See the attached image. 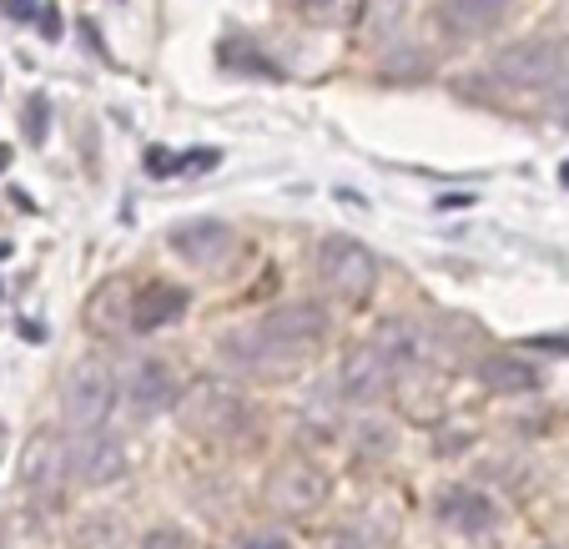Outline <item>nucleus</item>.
<instances>
[{"instance_id": "22", "label": "nucleus", "mask_w": 569, "mask_h": 549, "mask_svg": "<svg viewBox=\"0 0 569 549\" xmlns=\"http://www.w3.org/2000/svg\"><path fill=\"white\" fill-rule=\"evenodd\" d=\"M398 56L403 61H388V76H423V61H419L423 51H398Z\"/></svg>"}, {"instance_id": "15", "label": "nucleus", "mask_w": 569, "mask_h": 549, "mask_svg": "<svg viewBox=\"0 0 569 549\" xmlns=\"http://www.w3.org/2000/svg\"><path fill=\"white\" fill-rule=\"evenodd\" d=\"M479 383L489 393H535L539 368L525 363L519 353H489V358H479Z\"/></svg>"}, {"instance_id": "14", "label": "nucleus", "mask_w": 569, "mask_h": 549, "mask_svg": "<svg viewBox=\"0 0 569 549\" xmlns=\"http://www.w3.org/2000/svg\"><path fill=\"white\" fill-rule=\"evenodd\" d=\"M505 16H509V0H443L439 6V21L449 26L453 36H463V41L499 31Z\"/></svg>"}, {"instance_id": "5", "label": "nucleus", "mask_w": 569, "mask_h": 549, "mask_svg": "<svg viewBox=\"0 0 569 549\" xmlns=\"http://www.w3.org/2000/svg\"><path fill=\"white\" fill-rule=\"evenodd\" d=\"M393 373H398V363L368 338V343L348 348L343 373H338V393H343L348 403H378L388 388H393Z\"/></svg>"}, {"instance_id": "12", "label": "nucleus", "mask_w": 569, "mask_h": 549, "mask_svg": "<svg viewBox=\"0 0 569 549\" xmlns=\"http://www.w3.org/2000/svg\"><path fill=\"white\" fill-rule=\"evenodd\" d=\"M262 333L282 348H308L312 338L328 333V312L318 302H282V308H272L262 318Z\"/></svg>"}, {"instance_id": "6", "label": "nucleus", "mask_w": 569, "mask_h": 549, "mask_svg": "<svg viewBox=\"0 0 569 549\" xmlns=\"http://www.w3.org/2000/svg\"><path fill=\"white\" fill-rule=\"evenodd\" d=\"M172 252L192 268H222L227 258H237V232L217 217H197V222L172 227Z\"/></svg>"}, {"instance_id": "27", "label": "nucleus", "mask_w": 569, "mask_h": 549, "mask_svg": "<svg viewBox=\"0 0 569 549\" xmlns=\"http://www.w3.org/2000/svg\"><path fill=\"white\" fill-rule=\"evenodd\" d=\"M242 549H288L278 535H252V539H242Z\"/></svg>"}, {"instance_id": "17", "label": "nucleus", "mask_w": 569, "mask_h": 549, "mask_svg": "<svg viewBox=\"0 0 569 549\" xmlns=\"http://www.w3.org/2000/svg\"><path fill=\"white\" fill-rule=\"evenodd\" d=\"M312 26H353L368 11V0H302Z\"/></svg>"}, {"instance_id": "21", "label": "nucleus", "mask_w": 569, "mask_h": 549, "mask_svg": "<svg viewBox=\"0 0 569 549\" xmlns=\"http://www.w3.org/2000/svg\"><path fill=\"white\" fill-rule=\"evenodd\" d=\"M368 16H373V21H368V31H378V36H383L388 26L398 21V0H373V11H368Z\"/></svg>"}, {"instance_id": "10", "label": "nucleus", "mask_w": 569, "mask_h": 549, "mask_svg": "<svg viewBox=\"0 0 569 549\" xmlns=\"http://www.w3.org/2000/svg\"><path fill=\"white\" fill-rule=\"evenodd\" d=\"M177 403V373L172 363H161V358H141L127 378V409L131 419H157L161 409H172Z\"/></svg>"}, {"instance_id": "23", "label": "nucleus", "mask_w": 569, "mask_h": 549, "mask_svg": "<svg viewBox=\"0 0 569 549\" xmlns=\"http://www.w3.org/2000/svg\"><path fill=\"white\" fill-rule=\"evenodd\" d=\"M141 549H182V535H177V529H151V535L141 539Z\"/></svg>"}, {"instance_id": "20", "label": "nucleus", "mask_w": 569, "mask_h": 549, "mask_svg": "<svg viewBox=\"0 0 569 549\" xmlns=\"http://www.w3.org/2000/svg\"><path fill=\"white\" fill-rule=\"evenodd\" d=\"M46 131H51V107H46V97H31V101H26V137L41 147Z\"/></svg>"}, {"instance_id": "11", "label": "nucleus", "mask_w": 569, "mask_h": 549, "mask_svg": "<svg viewBox=\"0 0 569 549\" xmlns=\"http://www.w3.org/2000/svg\"><path fill=\"white\" fill-rule=\"evenodd\" d=\"M222 358L232 368H242V373L262 378V373H278V368L298 363V348L272 343V338L258 328V333H222Z\"/></svg>"}, {"instance_id": "31", "label": "nucleus", "mask_w": 569, "mask_h": 549, "mask_svg": "<svg viewBox=\"0 0 569 549\" xmlns=\"http://www.w3.org/2000/svg\"><path fill=\"white\" fill-rule=\"evenodd\" d=\"M549 549H555V545H549Z\"/></svg>"}, {"instance_id": "28", "label": "nucleus", "mask_w": 569, "mask_h": 549, "mask_svg": "<svg viewBox=\"0 0 569 549\" xmlns=\"http://www.w3.org/2000/svg\"><path fill=\"white\" fill-rule=\"evenodd\" d=\"M549 111H555V117H559V121H569V91H559V97H555V101H549Z\"/></svg>"}, {"instance_id": "8", "label": "nucleus", "mask_w": 569, "mask_h": 549, "mask_svg": "<svg viewBox=\"0 0 569 549\" xmlns=\"http://www.w3.org/2000/svg\"><path fill=\"white\" fill-rule=\"evenodd\" d=\"M66 475H71V449H66L56 433H41V439H31V449H26V463H21V479H26V489H31L36 505H56V499H61Z\"/></svg>"}, {"instance_id": "4", "label": "nucleus", "mask_w": 569, "mask_h": 549, "mask_svg": "<svg viewBox=\"0 0 569 549\" xmlns=\"http://www.w3.org/2000/svg\"><path fill=\"white\" fill-rule=\"evenodd\" d=\"M262 499H268V509H278V515H288V519H308L312 509L328 499V479H322L308 459H288L268 475Z\"/></svg>"}, {"instance_id": "29", "label": "nucleus", "mask_w": 569, "mask_h": 549, "mask_svg": "<svg viewBox=\"0 0 569 549\" xmlns=\"http://www.w3.org/2000/svg\"><path fill=\"white\" fill-rule=\"evenodd\" d=\"M6 167H11V147H0V172H6Z\"/></svg>"}, {"instance_id": "19", "label": "nucleus", "mask_w": 569, "mask_h": 549, "mask_svg": "<svg viewBox=\"0 0 569 549\" xmlns=\"http://www.w3.org/2000/svg\"><path fill=\"white\" fill-rule=\"evenodd\" d=\"M373 343L383 348V353L393 358V363H403V358H413V353H419V333H413L409 323H398V318H388V323L378 328V333H373Z\"/></svg>"}, {"instance_id": "7", "label": "nucleus", "mask_w": 569, "mask_h": 549, "mask_svg": "<svg viewBox=\"0 0 569 549\" xmlns=\"http://www.w3.org/2000/svg\"><path fill=\"white\" fill-rule=\"evenodd\" d=\"M565 46L555 41H519L509 51H499L495 71L505 76L509 87H549L559 71H565Z\"/></svg>"}, {"instance_id": "16", "label": "nucleus", "mask_w": 569, "mask_h": 549, "mask_svg": "<svg viewBox=\"0 0 569 549\" xmlns=\"http://www.w3.org/2000/svg\"><path fill=\"white\" fill-rule=\"evenodd\" d=\"M439 519L463 529V535H483V529L495 525V505L483 495H473V489H449V495L439 499Z\"/></svg>"}, {"instance_id": "30", "label": "nucleus", "mask_w": 569, "mask_h": 549, "mask_svg": "<svg viewBox=\"0 0 569 549\" xmlns=\"http://www.w3.org/2000/svg\"><path fill=\"white\" fill-rule=\"evenodd\" d=\"M559 182H565V187H569V162H565V167H559Z\"/></svg>"}, {"instance_id": "24", "label": "nucleus", "mask_w": 569, "mask_h": 549, "mask_svg": "<svg viewBox=\"0 0 569 549\" xmlns=\"http://www.w3.org/2000/svg\"><path fill=\"white\" fill-rule=\"evenodd\" d=\"M0 6H6V16H11V21H31V16H41V11H36V0H0Z\"/></svg>"}, {"instance_id": "13", "label": "nucleus", "mask_w": 569, "mask_h": 549, "mask_svg": "<svg viewBox=\"0 0 569 549\" xmlns=\"http://www.w3.org/2000/svg\"><path fill=\"white\" fill-rule=\"evenodd\" d=\"M187 312V292L172 288V282H151L131 298V328L137 333H157V328H172Z\"/></svg>"}, {"instance_id": "2", "label": "nucleus", "mask_w": 569, "mask_h": 549, "mask_svg": "<svg viewBox=\"0 0 569 549\" xmlns=\"http://www.w3.org/2000/svg\"><path fill=\"white\" fill-rule=\"evenodd\" d=\"M177 419L187 433H202V439H227V433L248 429V399L232 393L227 383H192L177 399Z\"/></svg>"}, {"instance_id": "9", "label": "nucleus", "mask_w": 569, "mask_h": 549, "mask_svg": "<svg viewBox=\"0 0 569 549\" xmlns=\"http://www.w3.org/2000/svg\"><path fill=\"white\" fill-rule=\"evenodd\" d=\"M121 469H127V449H121L117 433L107 429H87L76 433L71 443V475L81 479V485H111V479H121Z\"/></svg>"}, {"instance_id": "3", "label": "nucleus", "mask_w": 569, "mask_h": 549, "mask_svg": "<svg viewBox=\"0 0 569 549\" xmlns=\"http://www.w3.org/2000/svg\"><path fill=\"white\" fill-rule=\"evenodd\" d=\"M318 272H322V288L333 292V298L363 302L378 282V258L353 238H328L318 248Z\"/></svg>"}, {"instance_id": "25", "label": "nucleus", "mask_w": 569, "mask_h": 549, "mask_svg": "<svg viewBox=\"0 0 569 549\" xmlns=\"http://www.w3.org/2000/svg\"><path fill=\"white\" fill-rule=\"evenodd\" d=\"M328 549H368V539L353 535V529H338V535L328 539Z\"/></svg>"}, {"instance_id": "26", "label": "nucleus", "mask_w": 569, "mask_h": 549, "mask_svg": "<svg viewBox=\"0 0 569 549\" xmlns=\"http://www.w3.org/2000/svg\"><path fill=\"white\" fill-rule=\"evenodd\" d=\"M56 16H61L56 6H46V11H41V31H46V41H56V36H61V21H56Z\"/></svg>"}, {"instance_id": "18", "label": "nucleus", "mask_w": 569, "mask_h": 549, "mask_svg": "<svg viewBox=\"0 0 569 549\" xmlns=\"http://www.w3.org/2000/svg\"><path fill=\"white\" fill-rule=\"evenodd\" d=\"M121 308H131V298L111 282V288L97 292V302H91V328H101V333H121Z\"/></svg>"}, {"instance_id": "1", "label": "nucleus", "mask_w": 569, "mask_h": 549, "mask_svg": "<svg viewBox=\"0 0 569 549\" xmlns=\"http://www.w3.org/2000/svg\"><path fill=\"white\" fill-rule=\"evenodd\" d=\"M111 403H117V378H111V368L101 363V358H87V363H76L71 378H66V393H61L66 429H71V433L107 429Z\"/></svg>"}]
</instances>
